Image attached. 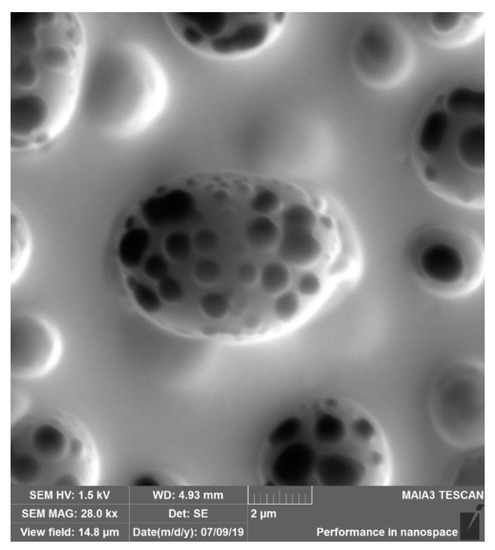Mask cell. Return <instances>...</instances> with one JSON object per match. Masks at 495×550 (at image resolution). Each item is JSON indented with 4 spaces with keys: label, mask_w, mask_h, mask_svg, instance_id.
I'll return each mask as SVG.
<instances>
[{
    "label": "cell",
    "mask_w": 495,
    "mask_h": 550,
    "mask_svg": "<svg viewBox=\"0 0 495 550\" xmlns=\"http://www.w3.org/2000/svg\"><path fill=\"white\" fill-rule=\"evenodd\" d=\"M114 258L129 303L190 334L244 336L295 328L360 281L359 235L331 195L278 176L180 175L122 214Z\"/></svg>",
    "instance_id": "6da1fadb"
},
{
    "label": "cell",
    "mask_w": 495,
    "mask_h": 550,
    "mask_svg": "<svg viewBox=\"0 0 495 550\" xmlns=\"http://www.w3.org/2000/svg\"><path fill=\"white\" fill-rule=\"evenodd\" d=\"M423 39L438 47L464 46L480 37L487 24L484 11L427 12L413 19Z\"/></svg>",
    "instance_id": "30bf717a"
},
{
    "label": "cell",
    "mask_w": 495,
    "mask_h": 550,
    "mask_svg": "<svg viewBox=\"0 0 495 550\" xmlns=\"http://www.w3.org/2000/svg\"><path fill=\"white\" fill-rule=\"evenodd\" d=\"M164 21L189 50L212 59L233 60L256 54L282 33L286 12H166Z\"/></svg>",
    "instance_id": "8992f818"
},
{
    "label": "cell",
    "mask_w": 495,
    "mask_h": 550,
    "mask_svg": "<svg viewBox=\"0 0 495 550\" xmlns=\"http://www.w3.org/2000/svg\"><path fill=\"white\" fill-rule=\"evenodd\" d=\"M168 99L169 80L154 53L141 43L117 40L87 60L78 108L98 133L128 139L151 127Z\"/></svg>",
    "instance_id": "277c9868"
},
{
    "label": "cell",
    "mask_w": 495,
    "mask_h": 550,
    "mask_svg": "<svg viewBox=\"0 0 495 550\" xmlns=\"http://www.w3.org/2000/svg\"><path fill=\"white\" fill-rule=\"evenodd\" d=\"M61 351L55 326L40 315L17 314L11 320V372L31 378L50 370Z\"/></svg>",
    "instance_id": "9c48e42d"
},
{
    "label": "cell",
    "mask_w": 495,
    "mask_h": 550,
    "mask_svg": "<svg viewBox=\"0 0 495 550\" xmlns=\"http://www.w3.org/2000/svg\"><path fill=\"white\" fill-rule=\"evenodd\" d=\"M485 92L458 85L437 94L412 136L419 178L439 198L461 207L485 205Z\"/></svg>",
    "instance_id": "3957f363"
},
{
    "label": "cell",
    "mask_w": 495,
    "mask_h": 550,
    "mask_svg": "<svg viewBox=\"0 0 495 550\" xmlns=\"http://www.w3.org/2000/svg\"><path fill=\"white\" fill-rule=\"evenodd\" d=\"M484 369L464 361L439 373L431 393L432 417L450 443L472 448L484 438Z\"/></svg>",
    "instance_id": "52a82bcc"
},
{
    "label": "cell",
    "mask_w": 495,
    "mask_h": 550,
    "mask_svg": "<svg viewBox=\"0 0 495 550\" xmlns=\"http://www.w3.org/2000/svg\"><path fill=\"white\" fill-rule=\"evenodd\" d=\"M406 261L415 281L443 298H460L476 291L486 274V249L469 229L425 225L411 235Z\"/></svg>",
    "instance_id": "5b68a950"
},
{
    "label": "cell",
    "mask_w": 495,
    "mask_h": 550,
    "mask_svg": "<svg viewBox=\"0 0 495 550\" xmlns=\"http://www.w3.org/2000/svg\"><path fill=\"white\" fill-rule=\"evenodd\" d=\"M32 234L26 218L17 207L11 211V282H17L31 257Z\"/></svg>",
    "instance_id": "7c38bea8"
},
{
    "label": "cell",
    "mask_w": 495,
    "mask_h": 550,
    "mask_svg": "<svg viewBox=\"0 0 495 550\" xmlns=\"http://www.w3.org/2000/svg\"><path fill=\"white\" fill-rule=\"evenodd\" d=\"M32 441L36 452L49 459L60 457L68 446L67 437L62 429L49 424L38 427Z\"/></svg>",
    "instance_id": "4fadbf2b"
},
{
    "label": "cell",
    "mask_w": 495,
    "mask_h": 550,
    "mask_svg": "<svg viewBox=\"0 0 495 550\" xmlns=\"http://www.w3.org/2000/svg\"><path fill=\"white\" fill-rule=\"evenodd\" d=\"M284 446L272 464V477L282 485L306 483L314 474L316 454L313 446L294 440Z\"/></svg>",
    "instance_id": "8fae6325"
},
{
    "label": "cell",
    "mask_w": 495,
    "mask_h": 550,
    "mask_svg": "<svg viewBox=\"0 0 495 550\" xmlns=\"http://www.w3.org/2000/svg\"><path fill=\"white\" fill-rule=\"evenodd\" d=\"M350 60L367 86L389 89L408 76L414 61L411 38L397 21L376 17L364 22L352 38Z\"/></svg>",
    "instance_id": "ba28073f"
},
{
    "label": "cell",
    "mask_w": 495,
    "mask_h": 550,
    "mask_svg": "<svg viewBox=\"0 0 495 550\" xmlns=\"http://www.w3.org/2000/svg\"><path fill=\"white\" fill-rule=\"evenodd\" d=\"M83 21L73 11L10 13V146L41 149L66 129L87 64Z\"/></svg>",
    "instance_id": "7a4b0ae2"
},
{
    "label": "cell",
    "mask_w": 495,
    "mask_h": 550,
    "mask_svg": "<svg viewBox=\"0 0 495 550\" xmlns=\"http://www.w3.org/2000/svg\"><path fill=\"white\" fill-rule=\"evenodd\" d=\"M351 423L348 429L346 423L340 417L333 413L324 412L315 419L312 427V434L315 441L319 444H339L346 438L351 428Z\"/></svg>",
    "instance_id": "5bb4252c"
}]
</instances>
